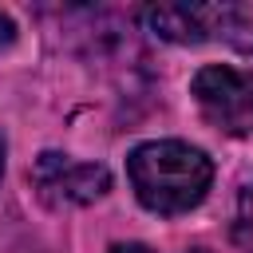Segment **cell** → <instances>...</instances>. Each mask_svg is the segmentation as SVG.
Masks as SVG:
<instances>
[{"mask_svg":"<svg viewBox=\"0 0 253 253\" xmlns=\"http://www.w3.org/2000/svg\"><path fill=\"white\" fill-rule=\"evenodd\" d=\"M194 95L202 111L229 134L253 130V79L233 67H206L194 75Z\"/></svg>","mask_w":253,"mask_h":253,"instance_id":"obj_2","label":"cell"},{"mask_svg":"<svg viewBox=\"0 0 253 253\" xmlns=\"http://www.w3.org/2000/svg\"><path fill=\"white\" fill-rule=\"evenodd\" d=\"M40 194L55 206H83V202H95L99 194H107L111 186V174L95 162H75V158H63V154H40L36 170H32Z\"/></svg>","mask_w":253,"mask_h":253,"instance_id":"obj_3","label":"cell"},{"mask_svg":"<svg viewBox=\"0 0 253 253\" xmlns=\"http://www.w3.org/2000/svg\"><path fill=\"white\" fill-rule=\"evenodd\" d=\"M111 253H154V249H146V245H115Z\"/></svg>","mask_w":253,"mask_h":253,"instance_id":"obj_7","label":"cell"},{"mask_svg":"<svg viewBox=\"0 0 253 253\" xmlns=\"http://www.w3.org/2000/svg\"><path fill=\"white\" fill-rule=\"evenodd\" d=\"M154 36L174 43H202L221 32V4H154L142 12Z\"/></svg>","mask_w":253,"mask_h":253,"instance_id":"obj_4","label":"cell"},{"mask_svg":"<svg viewBox=\"0 0 253 253\" xmlns=\"http://www.w3.org/2000/svg\"><path fill=\"white\" fill-rule=\"evenodd\" d=\"M237 237L253 249V186L241 194V225H237Z\"/></svg>","mask_w":253,"mask_h":253,"instance_id":"obj_5","label":"cell"},{"mask_svg":"<svg viewBox=\"0 0 253 253\" xmlns=\"http://www.w3.org/2000/svg\"><path fill=\"white\" fill-rule=\"evenodd\" d=\"M12 36H16V28H12V20L0 12V47H4V43H12Z\"/></svg>","mask_w":253,"mask_h":253,"instance_id":"obj_6","label":"cell"},{"mask_svg":"<svg viewBox=\"0 0 253 253\" xmlns=\"http://www.w3.org/2000/svg\"><path fill=\"white\" fill-rule=\"evenodd\" d=\"M0 174H4V146H0Z\"/></svg>","mask_w":253,"mask_h":253,"instance_id":"obj_8","label":"cell"},{"mask_svg":"<svg viewBox=\"0 0 253 253\" xmlns=\"http://www.w3.org/2000/svg\"><path fill=\"white\" fill-rule=\"evenodd\" d=\"M126 174L146 210L186 213L206 198V190L213 182V162L190 142L162 138V142L134 146L126 158Z\"/></svg>","mask_w":253,"mask_h":253,"instance_id":"obj_1","label":"cell"}]
</instances>
